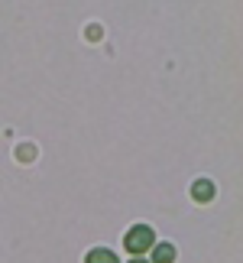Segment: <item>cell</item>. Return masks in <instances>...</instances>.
Masks as SVG:
<instances>
[{"mask_svg":"<svg viewBox=\"0 0 243 263\" xmlns=\"http://www.w3.org/2000/svg\"><path fill=\"white\" fill-rule=\"evenodd\" d=\"M156 244V234H153V228L149 224H136V228H130L127 231V237H124V247L130 250V254H146L149 247Z\"/></svg>","mask_w":243,"mask_h":263,"instance_id":"obj_1","label":"cell"},{"mask_svg":"<svg viewBox=\"0 0 243 263\" xmlns=\"http://www.w3.org/2000/svg\"><path fill=\"white\" fill-rule=\"evenodd\" d=\"M191 198H195V201H211V198H214V185H211V179H198L195 185H191Z\"/></svg>","mask_w":243,"mask_h":263,"instance_id":"obj_2","label":"cell"},{"mask_svg":"<svg viewBox=\"0 0 243 263\" xmlns=\"http://www.w3.org/2000/svg\"><path fill=\"white\" fill-rule=\"evenodd\" d=\"M175 260V247L172 244H156L153 247V263H172Z\"/></svg>","mask_w":243,"mask_h":263,"instance_id":"obj_3","label":"cell"},{"mask_svg":"<svg viewBox=\"0 0 243 263\" xmlns=\"http://www.w3.org/2000/svg\"><path fill=\"white\" fill-rule=\"evenodd\" d=\"M85 263H120L110 250H104V247H97V250H91V254L85 257Z\"/></svg>","mask_w":243,"mask_h":263,"instance_id":"obj_4","label":"cell"},{"mask_svg":"<svg viewBox=\"0 0 243 263\" xmlns=\"http://www.w3.org/2000/svg\"><path fill=\"white\" fill-rule=\"evenodd\" d=\"M130 263H149V260H139V257H136V260H130Z\"/></svg>","mask_w":243,"mask_h":263,"instance_id":"obj_5","label":"cell"}]
</instances>
